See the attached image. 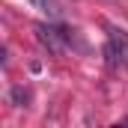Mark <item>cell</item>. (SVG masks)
<instances>
[{
  "label": "cell",
  "instance_id": "obj_1",
  "mask_svg": "<svg viewBox=\"0 0 128 128\" xmlns=\"http://www.w3.org/2000/svg\"><path fill=\"white\" fill-rule=\"evenodd\" d=\"M36 39H39V45L48 48L54 57L66 54V48H68V30L51 27V24H36Z\"/></svg>",
  "mask_w": 128,
  "mask_h": 128
},
{
  "label": "cell",
  "instance_id": "obj_2",
  "mask_svg": "<svg viewBox=\"0 0 128 128\" xmlns=\"http://www.w3.org/2000/svg\"><path fill=\"white\" fill-rule=\"evenodd\" d=\"M104 30H107V39H110V45L116 48L119 60L128 66V33H125V30H119L116 24H104Z\"/></svg>",
  "mask_w": 128,
  "mask_h": 128
},
{
  "label": "cell",
  "instance_id": "obj_3",
  "mask_svg": "<svg viewBox=\"0 0 128 128\" xmlns=\"http://www.w3.org/2000/svg\"><path fill=\"white\" fill-rule=\"evenodd\" d=\"M33 3H36V6H39L42 12H48L51 18H60V6H57L54 0H33Z\"/></svg>",
  "mask_w": 128,
  "mask_h": 128
},
{
  "label": "cell",
  "instance_id": "obj_4",
  "mask_svg": "<svg viewBox=\"0 0 128 128\" xmlns=\"http://www.w3.org/2000/svg\"><path fill=\"white\" fill-rule=\"evenodd\" d=\"M12 101H15L18 107H27V101H30V92H27L24 86H15V90H12Z\"/></svg>",
  "mask_w": 128,
  "mask_h": 128
}]
</instances>
